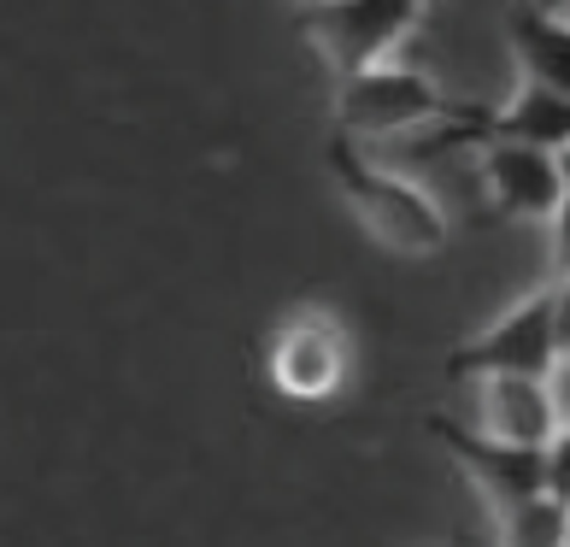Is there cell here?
Masks as SVG:
<instances>
[{
	"instance_id": "1",
	"label": "cell",
	"mask_w": 570,
	"mask_h": 547,
	"mask_svg": "<svg viewBox=\"0 0 570 547\" xmlns=\"http://www.w3.org/2000/svg\"><path fill=\"white\" fill-rule=\"evenodd\" d=\"M324 165H330L335 188H342L347 213L358 218V229L376 247H389L400 260H435L448 247V213H441V201L424 183H412V177L389 172L383 159H371L365 141L330 136Z\"/></svg>"
},
{
	"instance_id": "2",
	"label": "cell",
	"mask_w": 570,
	"mask_h": 547,
	"mask_svg": "<svg viewBox=\"0 0 570 547\" xmlns=\"http://www.w3.org/2000/svg\"><path fill=\"white\" fill-rule=\"evenodd\" d=\"M435 118H464V107H453L448 95L435 89V77L394 66V59H376V66L335 77V136L353 141H383L400 130H417V124Z\"/></svg>"
},
{
	"instance_id": "3",
	"label": "cell",
	"mask_w": 570,
	"mask_h": 547,
	"mask_svg": "<svg viewBox=\"0 0 570 547\" xmlns=\"http://www.w3.org/2000/svg\"><path fill=\"white\" fill-rule=\"evenodd\" d=\"M424 12L430 0H312V7H301V30L335 82L376 66V59H394V48L417 30Z\"/></svg>"
},
{
	"instance_id": "4",
	"label": "cell",
	"mask_w": 570,
	"mask_h": 547,
	"mask_svg": "<svg viewBox=\"0 0 570 547\" xmlns=\"http://www.w3.org/2000/svg\"><path fill=\"white\" fill-rule=\"evenodd\" d=\"M347 371H353V335L347 324L324 306H301L271 330V348H265V377L271 389L294 407H324L347 389Z\"/></svg>"
},
{
	"instance_id": "5",
	"label": "cell",
	"mask_w": 570,
	"mask_h": 547,
	"mask_svg": "<svg viewBox=\"0 0 570 547\" xmlns=\"http://www.w3.org/2000/svg\"><path fill=\"white\" fill-rule=\"evenodd\" d=\"M559 360V283L535 289L530 301H518L512 312L453 348L448 371L453 377H489V371H523V377H547Z\"/></svg>"
},
{
	"instance_id": "6",
	"label": "cell",
	"mask_w": 570,
	"mask_h": 547,
	"mask_svg": "<svg viewBox=\"0 0 570 547\" xmlns=\"http://www.w3.org/2000/svg\"><path fill=\"white\" fill-rule=\"evenodd\" d=\"M441 436V448L459 459V471L471 477V489L489 500V512L500 507H518L547 489V448H530V441H500V436H482V430H459L448 418L430 424Z\"/></svg>"
},
{
	"instance_id": "7",
	"label": "cell",
	"mask_w": 570,
	"mask_h": 547,
	"mask_svg": "<svg viewBox=\"0 0 570 547\" xmlns=\"http://www.w3.org/2000/svg\"><path fill=\"white\" fill-rule=\"evenodd\" d=\"M476 165H482V188H489L494 213H505V218L547 224V213L564 195V172H559L553 147L512 141V136H476Z\"/></svg>"
},
{
	"instance_id": "8",
	"label": "cell",
	"mask_w": 570,
	"mask_h": 547,
	"mask_svg": "<svg viewBox=\"0 0 570 547\" xmlns=\"http://www.w3.org/2000/svg\"><path fill=\"white\" fill-rule=\"evenodd\" d=\"M476 383V430L500 436V441H530V448H547L559 430V407L547 377H523V371H489L471 377Z\"/></svg>"
},
{
	"instance_id": "9",
	"label": "cell",
	"mask_w": 570,
	"mask_h": 547,
	"mask_svg": "<svg viewBox=\"0 0 570 547\" xmlns=\"http://www.w3.org/2000/svg\"><path fill=\"white\" fill-rule=\"evenodd\" d=\"M453 136H512V141H535V147H559L570 141V95L547 89V82L523 77V89L505 100L494 113H464V124Z\"/></svg>"
},
{
	"instance_id": "10",
	"label": "cell",
	"mask_w": 570,
	"mask_h": 547,
	"mask_svg": "<svg viewBox=\"0 0 570 547\" xmlns=\"http://www.w3.org/2000/svg\"><path fill=\"white\" fill-rule=\"evenodd\" d=\"M505 41H512L523 77L547 82V89L570 95V12L553 7H518L505 18Z\"/></svg>"
},
{
	"instance_id": "11",
	"label": "cell",
	"mask_w": 570,
	"mask_h": 547,
	"mask_svg": "<svg viewBox=\"0 0 570 547\" xmlns=\"http://www.w3.org/2000/svg\"><path fill=\"white\" fill-rule=\"evenodd\" d=\"M494 530L500 541H518V547H553V541H570V507L541 489L530 500H518V507H500Z\"/></svg>"
},
{
	"instance_id": "12",
	"label": "cell",
	"mask_w": 570,
	"mask_h": 547,
	"mask_svg": "<svg viewBox=\"0 0 570 547\" xmlns=\"http://www.w3.org/2000/svg\"><path fill=\"white\" fill-rule=\"evenodd\" d=\"M547 495L570 507V424H559L547 441Z\"/></svg>"
},
{
	"instance_id": "13",
	"label": "cell",
	"mask_w": 570,
	"mask_h": 547,
	"mask_svg": "<svg viewBox=\"0 0 570 547\" xmlns=\"http://www.w3.org/2000/svg\"><path fill=\"white\" fill-rule=\"evenodd\" d=\"M547 229H553V265H559V283H570V188L559 195L553 213H547Z\"/></svg>"
},
{
	"instance_id": "14",
	"label": "cell",
	"mask_w": 570,
	"mask_h": 547,
	"mask_svg": "<svg viewBox=\"0 0 570 547\" xmlns=\"http://www.w3.org/2000/svg\"><path fill=\"white\" fill-rule=\"evenodd\" d=\"M547 389H553L559 424H570V348H559V360H553V371H547Z\"/></svg>"
},
{
	"instance_id": "15",
	"label": "cell",
	"mask_w": 570,
	"mask_h": 547,
	"mask_svg": "<svg viewBox=\"0 0 570 547\" xmlns=\"http://www.w3.org/2000/svg\"><path fill=\"white\" fill-rule=\"evenodd\" d=\"M559 172H564V188H570V141L559 147Z\"/></svg>"
},
{
	"instance_id": "16",
	"label": "cell",
	"mask_w": 570,
	"mask_h": 547,
	"mask_svg": "<svg viewBox=\"0 0 570 547\" xmlns=\"http://www.w3.org/2000/svg\"><path fill=\"white\" fill-rule=\"evenodd\" d=\"M301 7H312V0H301Z\"/></svg>"
}]
</instances>
